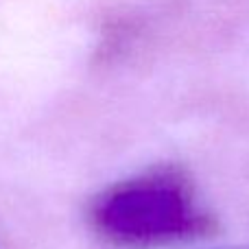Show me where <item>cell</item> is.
I'll list each match as a JSON object with an SVG mask.
<instances>
[{
	"instance_id": "7a4b0ae2",
	"label": "cell",
	"mask_w": 249,
	"mask_h": 249,
	"mask_svg": "<svg viewBox=\"0 0 249 249\" xmlns=\"http://www.w3.org/2000/svg\"><path fill=\"white\" fill-rule=\"evenodd\" d=\"M216 249H249V245H230V247H216Z\"/></svg>"
},
{
	"instance_id": "6da1fadb",
	"label": "cell",
	"mask_w": 249,
	"mask_h": 249,
	"mask_svg": "<svg viewBox=\"0 0 249 249\" xmlns=\"http://www.w3.org/2000/svg\"><path fill=\"white\" fill-rule=\"evenodd\" d=\"M92 225L109 245L158 249L214 236L219 223L199 203L190 177L177 166H155L118 181L92 203Z\"/></svg>"
}]
</instances>
